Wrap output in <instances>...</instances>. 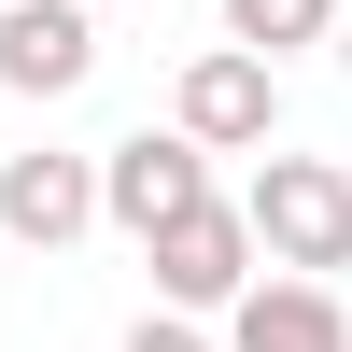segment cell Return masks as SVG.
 I'll return each instance as SVG.
<instances>
[{"label": "cell", "mask_w": 352, "mask_h": 352, "mask_svg": "<svg viewBox=\"0 0 352 352\" xmlns=\"http://www.w3.org/2000/svg\"><path fill=\"white\" fill-rule=\"evenodd\" d=\"M141 254H155V296L169 310H226L254 282V226H240V197H184L169 226H141Z\"/></svg>", "instance_id": "3"}, {"label": "cell", "mask_w": 352, "mask_h": 352, "mask_svg": "<svg viewBox=\"0 0 352 352\" xmlns=\"http://www.w3.org/2000/svg\"><path fill=\"white\" fill-rule=\"evenodd\" d=\"M324 28H338V0H226V43H254V56H296Z\"/></svg>", "instance_id": "8"}, {"label": "cell", "mask_w": 352, "mask_h": 352, "mask_svg": "<svg viewBox=\"0 0 352 352\" xmlns=\"http://www.w3.org/2000/svg\"><path fill=\"white\" fill-rule=\"evenodd\" d=\"M99 226V155H0V240L71 254Z\"/></svg>", "instance_id": "5"}, {"label": "cell", "mask_w": 352, "mask_h": 352, "mask_svg": "<svg viewBox=\"0 0 352 352\" xmlns=\"http://www.w3.org/2000/svg\"><path fill=\"white\" fill-rule=\"evenodd\" d=\"M85 71H99V14L85 0H14L0 14V85L14 99H71Z\"/></svg>", "instance_id": "7"}, {"label": "cell", "mask_w": 352, "mask_h": 352, "mask_svg": "<svg viewBox=\"0 0 352 352\" xmlns=\"http://www.w3.org/2000/svg\"><path fill=\"white\" fill-rule=\"evenodd\" d=\"M240 226H254V254H268V268H352V169L338 155H268L240 184Z\"/></svg>", "instance_id": "1"}, {"label": "cell", "mask_w": 352, "mask_h": 352, "mask_svg": "<svg viewBox=\"0 0 352 352\" xmlns=\"http://www.w3.org/2000/svg\"><path fill=\"white\" fill-rule=\"evenodd\" d=\"M127 352H226V338H197V310H141Z\"/></svg>", "instance_id": "9"}, {"label": "cell", "mask_w": 352, "mask_h": 352, "mask_svg": "<svg viewBox=\"0 0 352 352\" xmlns=\"http://www.w3.org/2000/svg\"><path fill=\"white\" fill-rule=\"evenodd\" d=\"M184 197H212V155H197L184 127H141V141H113V155H99V226H127V240H141V226H169Z\"/></svg>", "instance_id": "4"}, {"label": "cell", "mask_w": 352, "mask_h": 352, "mask_svg": "<svg viewBox=\"0 0 352 352\" xmlns=\"http://www.w3.org/2000/svg\"><path fill=\"white\" fill-rule=\"evenodd\" d=\"M169 127H184L197 155H268V141H282V56H254V43L184 56V85H169Z\"/></svg>", "instance_id": "2"}, {"label": "cell", "mask_w": 352, "mask_h": 352, "mask_svg": "<svg viewBox=\"0 0 352 352\" xmlns=\"http://www.w3.org/2000/svg\"><path fill=\"white\" fill-rule=\"evenodd\" d=\"M226 352H352V310H338V282H310V268L240 282V296H226Z\"/></svg>", "instance_id": "6"}]
</instances>
